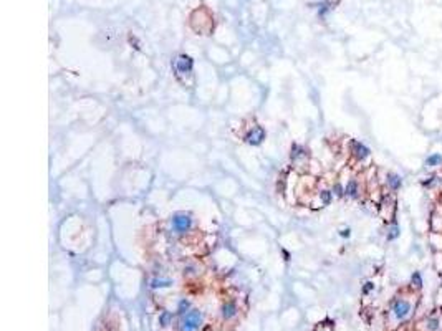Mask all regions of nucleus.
Wrapping results in <instances>:
<instances>
[{"label": "nucleus", "instance_id": "ddd939ff", "mask_svg": "<svg viewBox=\"0 0 442 331\" xmlns=\"http://www.w3.org/2000/svg\"><path fill=\"white\" fill-rule=\"evenodd\" d=\"M171 280H163V278H154V280L151 281V286L152 288H167V286H171Z\"/></svg>", "mask_w": 442, "mask_h": 331}, {"label": "nucleus", "instance_id": "9d476101", "mask_svg": "<svg viewBox=\"0 0 442 331\" xmlns=\"http://www.w3.org/2000/svg\"><path fill=\"white\" fill-rule=\"evenodd\" d=\"M386 179H388V184L393 191H397V189H401V185H403V179H401V176L394 174V172H389Z\"/></svg>", "mask_w": 442, "mask_h": 331}, {"label": "nucleus", "instance_id": "423d86ee", "mask_svg": "<svg viewBox=\"0 0 442 331\" xmlns=\"http://www.w3.org/2000/svg\"><path fill=\"white\" fill-rule=\"evenodd\" d=\"M393 312H394V316L397 320H404V318L409 314V312H411V303H409L408 300L399 298V300H396L394 305H393Z\"/></svg>", "mask_w": 442, "mask_h": 331}, {"label": "nucleus", "instance_id": "2eb2a0df", "mask_svg": "<svg viewBox=\"0 0 442 331\" xmlns=\"http://www.w3.org/2000/svg\"><path fill=\"white\" fill-rule=\"evenodd\" d=\"M178 312L180 313V314H186L187 312H191V303H189V300H180L179 301V305H178Z\"/></svg>", "mask_w": 442, "mask_h": 331}, {"label": "nucleus", "instance_id": "a211bd4d", "mask_svg": "<svg viewBox=\"0 0 442 331\" xmlns=\"http://www.w3.org/2000/svg\"><path fill=\"white\" fill-rule=\"evenodd\" d=\"M331 191H333V194H335L336 197H343V196H344V187H343V185H341L340 182H336L335 185H333Z\"/></svg>", "mask_w": 442, "mask_h": 331}, {"label": "nucleus", "instance_id": "aec40b11", "mask_svg": "<svg viewBox=\"0 0 442 331\" xmlns=\"http://www.w3.org/2000/svg\"><path fill=\"white\" fill-rule=\"evenodd\" d=\"M427 325H429V330H431V331H437V330H439V321L434 320V318L427 321Z\"/></svg>", "mask_w": 442, "mask_h": 331}, {"label": "nucleus", "instance_id": "1a4fd4ad", "mask_svg": "<svg viewBox=\"0 0 442 331\" xmlns=\"http://www.w3.org/2000/svg\"><path fill=\"white\" fill-rule=\"evenodd\" d=\"M344 196L349 199H358L360 197V182L356 179H349L348 184L344 185Z\"/></svg>", "mask_w": 442, "mask_h": 331}, {"label": "nucleus", "instance_id": "4be33fe9", "mask_svg": "<svg viewBox=\"0 0 442 331\" xmlns=\"http://www.w3.org/2000/svg\"><path fill=\"white\" fill-rule=\"evenodd\" d=\"M341 235H343V237H348V235H349V229L343 230V232H341Z\"/></svg>", "mask_w": 442, "mask_h": 331}, {"label": "nucleus", "instance_id": "412c9836", "mask_svg": "<svg viewBox=\"0 0 442 331\" xmlns=\"http://www.w3.org/2000/svg\"><path fill=\"white\" fill-rule=\"evenodd\" d=\"M373 286H375V285H373V283H371V281H368V283H366V286H364V293H368V292H369V290H373Z\"/></svg>", "mask_w": 442, "mask_h": 331}, {"label": "nucleus", "instance_id": "f03ea898", "mask_svg": "<svg viewBox=\"0 0 442 331\" xmlns=\"http://www.w3.org/2000/svg\"><path fill=\"white\" fill-rule=\"evenodd\" d=\"M204 316L199 310H191L186 314H182L180 320V330L182 331H197L202 326Z\"/></svg>", "mask_w": 442, "mask_h": 331}, {"label": "nucleus", "instance_id": "20e7f679", "mask_svg": "<svg viewBox=\"0 0 442 331\" xmlns=\"http://www.w3.org/2000/svg\"><path fill=\"white\" fill-rule=\"evenodd\" d=\"M265 136H267L265 129L262 126H259V124H255V126H252L247 131V134L244 136V141L247 144H250V146H260L265 141Z\"/></svg>", "mask_w": 442, "mask_h": 331}, {"label": "nucleus", "instance_id": "f3484780", "mask_svg": "<svg viewBox=\"0 0 442 331\" xmlns=\"http://www.w3.org/2000/svg\"><path fill=\"white\" fill-rule=\"evenodd\" d=\"M411 280H412V285H416V288H421V286H423V278H421L419 272H414Z\"/></svg>", "mask_w": 442, "mask_h": 331}, {"label": "nucleus", "instance_id": "f8f14e48", "mask_svg": "<svg viewBox=\"0 0 442 331\" xmlns=\"http://www.w3.org/2000/svg\"><path fill=\"white\" fill-rule=\"evenodd\" d=\"M320 200H321V204L323 205H328V204H331V200H333V191H329V189H323V191H320Z\"/></svg>", "mask_w": 442, "mask_h": 331}, {"label": "nucleus", "instance_id": "7ed1b4c3", "mask_svg": "<svg viewBox=\"0 0 442 331\" xmlns=\"http://www.w3.org/2000/svg\"><path fill=\"white\" fill-rule=\"evenodd\" d=\"M172 65H174V71L178 76H189L192 73V66H194L192 58L187 55H179Z\"/></svg>", "mask_w": 442, "mask_h": 331}, {"label": "nucleus", "instance_id": "6e6552de", "mask_svg": "<svg viewBox=\"0 0 442 331\" xmlns=\"http://www.w3.org/2000/svg\"><path fill=\"white\" fill-rule=\"evenodd\" d=\"M237 313H239V306H237L235 301H226L220 306V316L224 320H232V318L237 316Z\"/></svg>", "mask_w": 442, "mask_h": 331}, {"label": "nucleus", "instance_id": "0eeeda50", "mask_svg": "<svg viewBox=\"0 0 442 331\" xmlns=\"http://www.w3.org/2000/svg\"><path fill=\"white\" fill-rule=\"evenodd\" d=\"M290 159L293 164H298V161L303 163V161L308 159V151L303 146H300V144H293L290 149Z\"/></svg>", "mask_w": 442, "mask_h": 331}, {"label": "nucleus", "instance_id": "9b49d317", "mask_svg": "<svg viewBox=\"0 0 442 331\" xmlns=\"http://www.w3.org/2000/svg\"><path fill=\"white\" fill-rule=\"evenodd\" d=\"M427 167H437V166L442 164V154H431L427 156V159H426L424 163Z\"/></svg>", "mask_w": 442, "mask_h": 331}, {"label": "nucleus", "instance_id": "dca6fc26", "mask_svg": "<svg viewBox=\"0 0 442 331\" xmlns=\"http://www.w3.org/2000/svg\"><path fill=\"white\" fill-rule=\"evenodd\" d=\"M399 237V227L394 224L393 225L391 229H389V233H388V240H394V239H397Z\"/></svg>", "mask_w": 442, "mask_h": 331}, {"label": "nucleus", "instance_id": "f257e3e1", "mask_svg": "<svg viewBox=\"0 0 442 331\" xmlns=\"http://www.w3.org/2000/svg\"><path fill=\"white\" fill-rule=\"evenodd\" d=\"M192 224H194V219H192V215L189 212H176V214H172V217H171L172 230H174V233H178V235L187 233L189 230L192 229Z\"/></svg>", "mask_w": 442, "mask_h": 331}, {"label": "nucleus", "instance_id": "39448f33", "mask_svg": "<svg viewBox=\"0 0 442 331\" xmlns=\"http://www.w3.org/2000/svg\"><path fill=\"white\" fill-rule=\"evenodd\" d=\"M351 154L356 161L361 163V161L368 159L371 151H369V148L364 146L363 143H360V141H351Z\"/></svg>", "mask_w": 442, "mask_h": 331}, {"label": "nucleus", "instance_id": "6ab92c4d", "mask_svg": "<svg viewBox=\"0 0 442 331\" xmlns=\"http://www.w3.org/2000/svg\"><path fill=\"white\" fill-rule=\"evenodd\" d=\"M437 179H439V177H437V176H431V177H427V181H424L423 185H424V187H432V185L437 182Z\"/></svg>", "mask_w": 442, "mask_h": 331}, {"label": "nucleus", "instance_id": "4468645a", "mask_svg": "<svg viewBox=\"0 0 442 331\" xmlns=\"http://www.w3.org/2000/svg\"><path fill=\"white\" fill-rule=\"evenodd\" d=\"M171 321H172V313H169V312H163V313L159 314V325H161V326L171 325Z\"/></svg>", "mask_w": 442, "mask_h": 331}]
</instances>
